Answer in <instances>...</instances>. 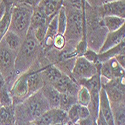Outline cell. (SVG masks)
Listing matches in <instances>:
<instances>
[{
	"instance_id": "6da1fadb",
	"label": "cell",
	"mask_w": 125,
	"mask_h": 125,
	"mask_svg": "<svg viewBox=\"0 0 125 125\" xmlns=\"http://www.w3.org/2000/svg\"><path fill=\"white\" fill-rule=\"evenodd\" d=\"M66 13V29L64 37L66 43L75 47L82 37H86V23H85V10L62 4Z\"/></svg>"
},
{
	"instance_id": "7a4b0ae2",
	"label": "cell",
	"mask_w": 125,
	"mask_h": 125,
	"mask_svg": "<svg viewBox=\"0 0 125 125\" xmlns=\"http://www.w3.org/2000/svg\"><path fill=\"white\" fill-rule=\"evenodd\" d=\"M40 44L37 42L34 35L29 32L23 39L22 44L16 53L15 59V73L19 75L28 71L38 61Z\"/></svg>"
},
{
	"instance_id": "3957f363",
	"label": "cell",
	"mask_w": 125,
	"mask_h": 125,
	"mask_svg": "<svg viewBox=\"0 0 125 125\" xmlns=\"http://www.w3.org/2000/svg\"><path fill=\"white\" fill-rule=\"evenodd\" d=\"M32 12L33 8L27 4H13L11 9L9 30L16 33L21 39H24L29 31Z\"/></svg>"
},
{
	"instance_id": "277c9868",
	"label": "cell",
	"mask_w": 125,
	"mask_h": 125,
	"mask_svg": "<svg viewBox=\"0 0 125 125\" xmlns=\"http://www.w3.org/2000/svg\"><path fill=\"white\" fill-rule=\"evenodd\" d=\"M15 59H16V52L9 49L3 41H0V73L3 75L6 80V85L12 77H17L15 73Z\"/></svg>"
},
{
	"instance_id": "5b68a950",
	"label": "cell",
	"mask_w": 125,
	"mask_h": 125,
	"mask_svg": "<svg viewBox=\"0 0 125 125\" xmlns=\"http://www.w3.org/2000/svg\"><path fill=\"white\" fill-rule=\"evenodd\" d=\"M99 69H100V63L94 64L87 61L84 57H77L75 59L70 76L77 83H79L83 80H87L93 77L99 72Z\"/></svg>"
},
{
	"instance_id": "8992f818",
	"label": "cell",
	"mask_w": 125,
	"mask_h": 125,
	"mask_svg": "<svg viewBox=\"0 0 125 125\" xmlns=\"http://www.w3.org/2000/svg\"><path fill=\"white\" fill-rule=\"evenodd\" d=\"M27 77H28L27 71L24 72V73L19 74L13 81L12 85L9 87V92L12 97L13 105H17L19 103H22L24 100H26L29 97Z\"/></svg>"
},
{
	"instance_id": "52a82bcc",
	"label": "cell",
	"mask_w": 125,
	"mask_h": 125,
	"mask_svg": "<svg viewBox=\"0 0 125 125\" xmlns=\"http://www.w3.org/2000/svg\"><path fill=\"white\" fill-rule=\"evenodd\" d=\"M33 123L35 125H62L69 123V121L67 117V112L59 108H50Z\"/></svg>"
},
{
	"instance_id": "ba28073f",
	"label": "cell",
	"mask_w": 125,
	"mask_h": 125,
	"mask_svg": "<svg viewBox=\"0 0 125 125\" xmlns=\"http://www.w3.org/2000/svg\"><path fill=\"white\" fill-rule=\"evenodd\" d=\"M59 93H65V94L75 95L77 94V91L79 89L78 83L72 78L71 76L62 73L61 77L57 80L55 84L52 85Z\"/></svg>"
},
{
	"instance_id": "9c48e42d",
	"label": "cell",
	"mask_w": 125,
	"mask_h": 125,
	"mask_svg": "<svg viewBox=\"0 0 125 125\" xmlns=\"http://www.w3.org/2000/svg\"><path fill=\"white\" fill-rule=\"evenodd\" d=\"M101 17L104 16H117L124 18L125 17V1L124 0H116L104 3L99 7Z\"/></svg>"
},
{
	"instance_id": "30bf717a",
	"label": "cell",
	"mask_w": 125,
	"mask_h": 125,
	"mask_svg": "<svg viewBox=\"0 0 125 125\" xmlns=\"http://www.w3.org/2000/svg\"><path fill=\"white\" fill-rule=\"evenodd\" d=\"M124 36H125L124 26H122L121 28H119L116 31H113V32H107L105 39H104L103 43H102V45L98 51V53L105 52V51L111 49L112 47L120 44L121 42L124 41Z\"/></svg>"
},
{
	"instance_id": "8fae6325",
	"label": "cell",
	"mask_w": 125,
	"mask_h": 125,
	"mask_svg": "<svg viewBox=\"0 0 125 125\" xmlns=\"http://www.w3.org/2000/svg\"><path fill=\"white\" fill-rule=\"evenodd\" d=\"M99 113L102 115L104 120L106 121L107 125H114V120H113V113L111 109L110 102L107 98V95L104 89L101 87V90L99 92Z\"/></svg>"
},
{
	"instance_id": "7c38bea8",
	"label": "cell",
	"mask_w": 125,
	"mask_h": 125,
	"mask_svg": "<svg viewBox=\"0 0 125 125\" xmlns=\"http://www.w3.org/2000/svg\"><path fill=\"white\" fill-rule=\"evenodd\" d=\"M41 76L44 81V84L53 85L57 82V80L61 77L62 72L52 64H48L41 68Z\"/></svg>"
},
{
	"instance_id": "4fadbf2b",
	"label": "cell",
	"mask_w": 125,
	"mask_h": 125,
	"mask_svg": "<svg viewBox=\"0 0 125 125\" xmlns=\"http://www.w3.org/2000/svg\"><path fill=\"white\" fill-rule=\"evenodd\" d=\"M40 91L43 94L44 98L46 99L50 108H58L60 93L53 86L48 85V84H44Z\"/></svg>"
},
{
	"instance_id": "5bb4252c",
	"label": "cell",
	"mask_w": 125,
	"mask_h": 125,
	"mask_svg": "<svg viewBox=\"0 0 125 125\" xmlns=\"http://www.w3.org/2000/svg\"><path fill=\"white\" fill-rule=\"evenodd\" d=\"M2 41L9 49H11L12 51H14L17 53V51L19 50L20 46H21V44H22L23 39H21L16 33L12 32L11 30H8L5 33V35L3 36Z\"/></svg>"
},
{
	"instance_id": "9a60e30c",
	"label": "cell",
	"mask_w": 125,
	"mask_h": 125,
	"mask_svg": "<svg viewBox=\"0 0 125 125\" xmlns=\"http://www.w3.org/2000/svg\"><path fill=\"white\" fill-rule=\"evenodd\" d=\"M102 23L107 32H113L124 26L125 19L117 16H104L102 17Z\"/></svg>"
},
{
	"instance_id": "2e32d148",
	"label": "cell",
	"mask_w": 125,
	"mask_h": 125,
	"mask_svg": "<svg viewBox=\"0 0 125 125\" xmlns=\"http://www.w3.org/2000/svg\"><path fill=\"white\" fill-rule=\"evenodd\" d=\"M15 114L14 105L9 107L0 106V125H14Z\"/></svg>"
},
{
	"instance_id": "e0dca14e",
	"label": "cell",
	"mask_w": 125,
	"mask_h": 125,
	"mask_svg": "<svg viewBox=\"0 0 125 125\" xmlns=\"http://www.w3.org/2000/svg\"><path fill=\"white\" fill-rule=\"evenodd\" d=\"M124 49H125V42L123 41L120 44L112 47L111 49H109L105 52L98 53V63H103V62H106L111 58H114L117 54L124 52Z\"/></svg>"
},
{
	"instance_id": "ac0fdd59",
	"label": "cell",
	"mask_w": 125,
	"mask_h": 125,
	"mask_svg": "<svg viewBox=\"0 0 125 125\" xmlns=\"http://www.w3.org/2000/svg\"><path fill=\"white\" fill-rule=\"evenodd\" d=\"M76 103H77V100H76V96L75 95L65 94V93H60L59 105H58V108L59 109L67 112Z\"/></svg>"
},
{
	"instance_id": "d6986e66",
	"label": "cell",
	"mask_w": 125,
	"mask_h": 125,
	"mask_svg": "<svg viewBox=\"0 0 125 125\" xmlns=\"http://www.w3.org/2000/svg\"><path fill=\"white\" fill-rule=\"evenodd\" d=\"M114 125H125V109L124 103L111 105Z\"/></svg>"
},
{
	"instance_id": "ffe728a7",
	"label": "cell",
	"mask_w": 125,
	"mask_h": 125,
	"mask_svg": "<svg viewBox=\"0 0 125 125\" xmlns=\"http://www.w3.org/2000/svg\"><path fill=\"white\" fill-rule=\"evenodd\" d=\"M90 99H91V97H90L89 90L85 86H80L77 91V94H76L77 103L82 106H88L90 103Z\"/></svg>"
},
{
	"instance_id": "44dd1931",
	"label": "cell",
	"mask_w": 125,
	"mask_h": 125,
	"mask_svg": "<svg viewBox=\"0 0 125 125\" xmlns=\"http://www.w3.org/2000/svg\"><path fill=\"white\" fill-rule=\"evenodd\" d=\"M65 29H66V13H65L64 7L62 6L57 13V31H58V34L64 35Z\"/></svg>"
},
{
	"instance_id": "7402d4cb",
	"label": "cell",
	"mask_w": 125,
	"mask_h": 125,
	"mask_svg": "<svg viewBox=\"0 0 125 125\" xmlns=\"http://www.w3.org/2000/svg\"><path fill=\"white\" fill-rule=\"evenodd\" d=\"M13 105L12 97L10 95L9 88L6 85L2 89H0V106L3 107H9Z\"/></svg>"
},
{
	"instance_id": "603a6c76",
	"label": "cell",
	"mask_w": 125,
	"mask_h": 125,
	"mask_svg": "<svg viewBox=\"0 0 125 125\" xmlns=\"http://www.w3.org/2000/svg\"><path fill=\"white\" fill-rule=\"evenodd\" d=\"M79 104L76 103L72 106L68 111H67V117H68V121L69 124L71 125H75L77 123V121L79 120Z\"/></svg>"
},
{
	"instance_id": "cb8c5ba5",
	"label": "cell",
	"mask_w": 125,
	"mask_h": 125,
	"mask_svg": "<svg viewBox=\"0 0 125 125\" xmlns=\"http://www.w3.org/2000/svg\"><path fill=\"white\" fill-rule=\"evenodd\" d=\"M66 45H67L66 39H65L64 35H62V34H57L53 38V41H52V46L54 47L55 50H58V51L63 50Z\"/></svg>"
},
{
	"instance_id": "d4e9b609",
	"label": "cell",
	"mask_w": 125,
	"mask_h": 125,
	"mask_svg": "<svg viewBox=\"0 0 125 125\" xmlns=\"http://www.w3.org/2000/svg\"><path fill=\"white\" fill-rule=\"evenodd\" d=\"M82 57H84L87 61L91 62V63H94V64L98 63V52L92 50L90 48H87V50L85 51V53L83 54Z\"/></svg>"
},
{
	"instance_id": "484cf974",
	"label": "cell",
	"mask_w": 125,
	"mask_h": 125,
	"mask_svg": "<svg viewBox=\"0 0 125 125\" xmlns=\"http://www.w3.org/2000/svg\"><path fill=\"white\" fill-rule=\"evenodd\" d=\"M62 4H65V5H68V6H71V7L80 9V10H82V11L85 10V7L82 5L81 0H63V3Z\"/></svg>"
},
{
	"instance_id": "4316f807",
	"label": "cell",
	"mask_w": 125,
	"mask_h": 125,
	"mask_svg": "<svg viewBox=\"0 0 125 125\" xmlns=\"http://www.w3.org/2000/svg\"><path fill=\"white\" fill-rule=\"evenodd\" d=\"M79 119H84V118H87V117H90V112H89V109L87 106H82V105H79Z\"/></svg>"
},
{
	"instance_id": "83f0119b",
	"label": "cell",
	"mask_w": 125,
	"mask_h": 125,
	"mask_svg": "<svg viewBox=\"0 0 125 125\" xmlns=\"http://www.w3.org/2000/svg\"><path fill=\"white\" fill-rule=\"evenodd\" d=\"M114 59L117 61V63H118L122 68H125V54H124V52L117 54L115 57H114Z\"/></svg>"
},
{
	"instance_id": "f1b7e54d",
	"label": "cell",
	"mask_w": 125,
	"mask_h": 125,
	"mask_svg": "<svg viewBox=\"0 0 125 125\" xmlns=\"http://www.w3.org/2000/svg\"><path fill=\"white\" fill-rule=\"evenodd\" d=\"M75 125H94V120L90 116L84 119H79Z\"/></svg>"
},
{
	"instance_id": "f546056e",
	"label": "cell",
	"mask_w": 125,
	"mask_h": 125,
	"mask_svg": "<svg viewBox=\"0 0 125 125\" xmlns=\"http://www.w3.org/2000/svg\"><path fill=\"white\" fill-rule=\"evenodd\" d=\"M7 2H8V0H1V1H0V20L2 19V17L4 16V14L6 12Z\"/></svg>"
},
{
	"instance_id": "4dcf8cb0",
	"label": "cell",
	"mask_w": 125,
	"mask_h": 125,
	"mask_svg": "<svg viewBox=\"0 0 125 125\" xmlns=\"http://www.w3.org/2000/svg\"><path fill=\"white\" fill-rule=\"evenodd\" d=\"M6 86V80H5V78L3 77V75L0 73V89H2L3 87H5Z\"/></svg>"
},
{
	"instance_id": "1f68e13d",
	"label": "cell",
	"mask_w": 125,
	"mask_h": 125,
	"mask_svg": "<svg viewBox=\"0 0 125 125\" xmlns=\"http://www.w3.org/2000/svg\"><path fill=\"white\" fill-rule=\"evenodd\" d=\"M99 1V4H100V6L102 5V4H104V3H107V2H111V1H116V0H98Z\"/></svg>"
},
{
	"instance_id": "d6a6232c",
	"label": "cell",
	"mask_w": 125,
	"mask_h": 125,
	"mask_svg": "<svg viewBox=\"0 0 125 125\" xmlns=\"http://www.w3.org/2000/svg\"><path fill=\"white\" fill-rule=\"evenodd\" d=\"M81 1H82V5L85 7L86 6V0H81Z\"/></svg>"
},
{
	"instance_id": "836d02e7",
	"label": "cell",
	"mask_w": 125,
	"mask_h": 125,
	"mask_svg": "<svg viewBox=\"0 0 125 125\" xmlns=\"http://www.w3.org/2000/svg\"><path fill=\"white\" fill-rule=\"evenodd\" d=\"M62 125H71V124H69V123H65V124H62Z\"/></svg>"
},
{
	"instance_id": "e575fe53",
	"label": "cell",
	"mask_w": 125,
	"mask_h": 125,
	"mask_svg": "<svg viewBox=\"0 0 125 125\" xmlns=\"http://www.w3.org/2000/svg\"><path fill=\"white\" fill-rule=\"evenodd\" d=\"M0 1H1V0H0Z\"/></svg>"
}]
</instances>
